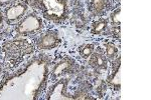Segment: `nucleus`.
Segmentation results:
<instances>
[{"label":"nucleus","instance_id":"nucleus-1","mask_svg":"<svg viewBox=\"0 0 151 100\" xmlns=\"http://www.w3.org/2000/svg\"><path fill=\"white\" fill-rule=\"evenodd\" d=\"M50 58L37 55L15 73L0 82V100H36L40 98L50 75Z\"/></svg>","mask_w":151,"mask_h":100},{"label":"nucleus","instance_id":"nucleus-2","mask_svg":"<svg viewBox=\"0 0 151 100\" xmlns=\"http://www.w3.org/2000/svg\"><path fill=\"white\" fill-rule=\"evenodd\" d=\"M45 19L55 23L65 21L69 16L68 0H32Z\"/></svg>","mask_w":151,"mask_h":100},{"label":"nucleus","instance_id":"nucleus-3","mask_svg":"<svg viewBox=\"0 0 151 100\" xmlns=\"http://www.w3.org/2000/svg\"><path fill=\"white\" fill-rule=\"evenodd\" d=\"M42 26L43 24L40 17L35 14H28L24 18H21L16 25L15 31L19 35H30L40 31Z\"/></svg>","mask_w":151,"mask_h":100},{"label":"nucleus","instance_id":"nucleus-4","mask_svg":"<svg viewBox=\"0 0 151 100\" xmlns=\"http://www.w3.org/2000/svg\"><path fill=\"white\" fill-rule=\"evenodd\" d=\"M60 43V37L58 31L50 30L41 33L36 38V47L40 50H52L57 48Z\"/></svg>","mask_w":151,"mask_h":100},{"label":"nucleus","instance_id":"nucleus-5","mask_svg":"<svg viewBox=\"0 0 151 100\" xmlns=\"http://www.w3.org/2000/svg\"><path fill=\"white\" fill-rule=\"evenodd\" d=\"M27 11V6L23 2H14L4 10L3 16L7 22H15L23 17Z\"/></svg>","mask_w":151,"mask_h":100},{"label":"nucleus","instance_id":"nucleus-6","mask_svg":"<svg viewBox=\"0 0 151 100\" xmlns=\"http://www.w3.org/2000/svg\"><path fill=\"white\" fill-rule=\"evenodd\" d=\"M89 7L91 12H93L95 15H100L106 10L107 8V0H88Z\"/></svg>","mask_w":151,"mask_h":100},{"label":"nucleus","instance_id":"nucleus-7","mask_svg":"<svg viewBox=\"0 0 151 100\" xmlns=\"http://www.w3.org/2000/svg\"><path fill=\"white\" fill-rule=\"evenodd\" d=\"M107 26H108V21L104 20V19H101V20L97 21L96 23H94L93 27H92V32L101 34L102 32H104V31L106 30Z\"/></svg>","mask_w":151,"mask_h":100},{"label":"nucleus","instance_id":"nucleus-8","mask_svg":"<svg viewBox=\"0 0 151 100\" xmlns=\"http://www.w3.org/2000/svg\"><path fill=\"white\" fill-rule=\"evenodd\" d=\"M119 14H120V9H116L115 11L112 13V24L113 25L118 26L120 24V19H119Z\"/></svg>","mask_w":151,"mask_h":100},{"label":"nucleus","instance_id":"nucleus-9","mask_svg":"<svg viewBox=\"0 0 151 100\" xmlns=\"http://www.w3.org/2000/svg\"><path fill=\"white\" fill-rule=\"evenodd\" d=\"M119 71H120V66L117 67V69L115 70L114 74L115 76L113 75V78H112V82H113V85L116 87H119V84H120V78H119Z\"/></svg>","mask_w":151,"mask_h":100},{"label":"nucleus","instance_id":"nucleus-10","mask_svg":"<svg viewBox=\"0 0 151 100\" xmlns=\"http://www.w3.org/2000/svg\"><path fill=\"white\" fill-rule=\"evenodd\" d=\"M93 50H94L93 45H86L82 49V54H83V56H84V57H89V56L92 54Z\"/></svg>","mask_w":151,"mask_h":100},{"label":"nucleus","instance_id":"nucleus-11","mask_svg":"<svg viewBox=\"0 0 151 100\" xmlns=\"http://www.w3.org/2000/svg\"><path fill=\"white\" fill-rule=\"evenodd\" d=\"M106 50H107V54H108V56H112V55H114V54H115V52H116V48H115V46L112 45V44H110V45L107 46Z\"/></svg>","mask_w":151,"mask_h":100},{"label":"nucleus","instance_id":"nucleus-12","mask_svg":"<svg viewBox=\"0 0 151 100\" xmlns=\"http://www.w3.org/2000/svg\"><path fill=\"white\" fill-rule=\"evenodd\" d=\"M16 2V0H0V6L10 5V4Z\"/></svg>","mask_w":151,"mask_h":100},{"label":"nucleus","instance_id":"nucleus-13","mask_svg":"<svg viewBox=\"0 0 151 100\" xmlns=\"http://www.w3.org/2000/svg\"><path fill=\"white\" fill-rule=\"evenodd\" d=\"M3 21H4L3 13H2V11H0V28L2 27V24H3Z\"/></svg>","mask_w":151,"mask_h":100},{"label":"nucleus","instance_id":"nucleus-14","mask_svg":"<svg viewBox=\"0 0 151 100\" xmlns=\"http://www.w3.org/2000/svg\"><path fill=\"white\" fill-rule=\"evenodd\" d=\"M0 72H1V65H0Z\"/></svg>","mask_w":151,"mask_h":100}]
</instances>
